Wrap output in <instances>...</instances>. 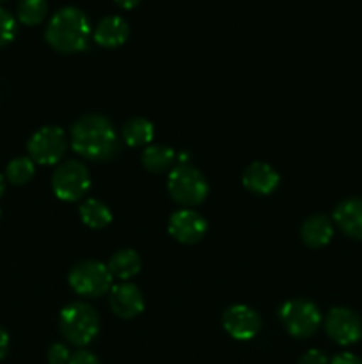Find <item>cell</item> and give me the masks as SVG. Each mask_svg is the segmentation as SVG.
<instances>
[{
  "mask_svg": "<svg viewBox=\"0 0 362 364\" xmlns=\"http://www.w3.org/2000/svg\"><path fill=\"white\" fill-rule=\"evenodd\" d=\"M71 148L82 159L103 162L112 159L119 149V137L110 123L102 114H85L71 127Z\"/></svg>",
  "mask_w": 362,
  "mask_h": 364,
  "instance_id": "6da1fadb",
  "label": "cell"
},
{
  "mask_svg": "<svg viewBox=\"0 0 362 364\" xmlns=\"http://www.w3.org/2000/svg\"><path fill=\"white\" fill-rule=\"evenodd\" d=\"M91 21L87 14L73 6L57 11L48 21L45 39L55 52L77 53L87 48L91 39Z\"/></svg>",
  "mask_w": 362,
  "mask_h": 364,
  "instance_id": "7a4b0ae2",
  "label": "cell"
},
{
  "mask_svg": "<svg viewBox=\"0 0 362 364\" xmlns=\"http://www.w3.org/2000/svg\"><path fill=\"white\" fill-rule=\"evenodd\" d=\"M59 327L67 343L87 347L99 333V316L91 304L71 302L60 311Z\"/></svg>",
  "mask_w": 362,
  "mask_h": 364,
  "instance_id": "3957f363",
  "label": "cell"
},
{
  "mask_svg": "<svg viewBox=\"0 0 362 364\" xmlns=\"http://www.w3.org/2000/svg\"><path fill=\"white\" fill-rule=\"evenodd\" d=\"M167 191L170 198L183 206H197L208 198V181L204 174L190 164H180L170 169L167 178Z\"/></svg>",
  "mask_w": 362,
  "mask_h": 364,
  "instance_id": "277c9868",
  "label": "cell"
},
{
  "mask_svg": "<svg viewBox=\"0 0 362 364\" xmlns=\"http://www.w3.org/2000/svg\"><path fill=\"white\" fill-rule=\"evenodd\" d=\"M52 191L60 201L75 203L91 191V174L80 160H64L57 164L52 174Z\"/></svg>",
  "mask_w": 362,
  "mask_h": 364,
  "instance_id": "5b68a950",
  "label": "cell"
},
{
  "mask_svg": "<svg viewBox=\"0 0 362 364\" xmlns=\"http://www.w3.org/2000/svg\"><path fill=\"white\" fill-rule=\"evenodd\" d=\"M67 281L75 294L82 297L98 299L109 294L114 277L105 263L96 262V259H84L71 269Z\"/></svg>",
  "mask_w": 362,
  "mask_h": 364,
  "instance_id": "8992f818",
  "label": "cell"
},
{
  "mask_svg": "<svg viewBox=\"0 0 362 364\" xmlns=\"http://www.w3.org/2000/svg\"><path fill=\"white\" fill-rule=\"evenodd\" d=\"M280 322L287 334L298 340L312 336L322 326V313L314 302L307 299H291L279 309Z\"/></svg>",
  "mask_w": 362,
  "mask_h": 364,
  "instance_id": "52a82bcc",
  "label": "cell"
},
{
  "mask_svg": "<svg viewBox=\"0 0 362 364\" xmlns=\"http://www.w3.org/2000/svg\"><path fill=\"white\" fill-rule=\"evenodd\" d=\"M67 149L66 132L60 127H43L28 139L27 151L34 164L55 166L64 159Z\"/></svg>",
  "mask_w": 362,
  "mask_h": 364,
  "instance_id": "ba28073f",
  "label": "cell"
},
{
  "mask_svg": "<svg viewBox=\"0 0 362 364\" xmlns=\"http://www.w3.org/2000/svg\"><path fill=\"white\" fill-rule=\"evenodd\" d=\"M327 336L337 345H353L362 340V318L348 308H332L325 316Z\"/></svg>",
  "mask_w": 362,
  "mask_h": 364,
  "instance_id": "9c48e42d",
  "label": "cell"
},
{
  "mask_svg": "<svg viewBox=\"0 0 362 364\" xmlns=\"http://www.w3.org/2000/svg\"><path fill=\"white\" fill-rule=\"evenodd\" d=\"M222 326L231 338L238 341H248L258 336L263 320L256 309L245 304H234L224 311Z\"/></svg>",
  "mask_w": 362,
  "mask_h": 364,
  "instance_id": "30bf717a",
  "label": "cell"
},
{
  "mask_svg": "<svg viewBox=\"0 0 362 364\" xmlns=\"http://www.w3.org/2000/svg\"><path fill=\"white\" fill-rule=\"evenodd\" d=\"M208 231V223L195 210H177L169 219V233L181 244H197Z\"/></svg>",
  "mask_w": 362,
  "mask_h": 364,
  "instance_id": "8fae6325",
  "label": "cell"
},
{
  "mask_svg": "<svg viewBox=\"0 0 362 364\" xmlns=\"http://www.w3.org/2000/svg\"><path fill=\"white\" fill-rule=\"evenodd\" d=\"M109 304L114 315L124 320L135 318V316L144 311V297H142V291L133 283H126V281L114 284L110 288Z\"/></svg>",
  "mask_w": 362,
  "mask_h": 364,
  "instance_id": "7c38bea8",
  "label": "cell"
},
{
  "mask_svg": "<svg viewBox=\"0 0 362 364\" xmlns=\"http://www.w3.org/2000/svg\"><path fill=\"white\" fill-rule=\"evenodd\" d=\"M243 187L248 192L258 196H268L279 187V174L270 164L266 162H252L247 169L243 171Z\"/></svg>",
  "mask_w": 362,
  "mask_h": 364,
  "instance_id": "4fadbf2b",
  "label": "cell"
},
{
  "mask_svg": "<svg viewBox=\"0 0 362 364\" xmlns=\"http://www.w3.org/2000/svg\"><path fill=\"white\" fill-rule=\"evenodd\" d=\"M332 217L346 237L362 240V198H348L341 201Z\"/></svg>",
  "mask_w": 362,
  "mask_h": 364,
  "instance_id": "5bb4252c",
  "label": "cell"
},
{
  "mask_svg": "<svg viewBox=\"0 0 362 364\" xmlns=\"http://www.w3.org/2000/svg\"><path fill=\"white\" fill-rule=\"evenodd\" d=\"M128 36H130V27L121 16H105L92 32L96 45L103 48H117L124 45Z\"/></svg>",
  "mask_w": 362,
  "mask_h": 364,
  "instance_id": "9a60e30c",
  "label": "cell"
},
{
  "mask_svg": "<svg viewBox=\"0 0 362 364\" xmlns=\"http://www.w3.org/2000/svg\"><path fill=\"white\" fill-rule=\"evenodd\" d=\"M300 235L302 240H304V244L307 247H325L334 237V224L327 215L316 213V215H311L309 219H305V223L302 224Z\"/></svg>",
  "mask_w": 362,
  "mask_h": 364,
  "instance_id": "2e32d148",
  "label": "cell"
},
{
  "mask_svg": "<svg viewBox=\"0 0 362 364\" xmlns=\"http://www.w3.org/2000/svg\"><path fill=\"white\" fill-rule=\"evenodd\" d=\"M121 137L130 148L149 146L155 139V127L146 117H131L121 128Z\"/></svg>",
  "mask_w": 362,
  "mask_h": 364,
  "instance_id": "e0dca14e",
  "label": "cell"
},
{
  "mask_svg": "<svg viewBox=\"0 0 362 364\" xmlns=\"http://www.w3.org/2000/svg\"><path fill=\"white\" fill-rule=\"evenodd\" d=\"M112 277H117L121 281H128L131 277L137 276L141 272V256L133 251V249H121V251L114 252L112 258L106 263Z\"/></svg>",
  "mask_w": 362,
  "mask_h": 364,
  "instance_id": "ac0fdd59",
  "label": "cell"
},
{
  "mask_svg": "<svg viewBox=\"0 0 362 364\" xmlns=\"http://www.w3.org/2000/svg\"><path fill=\"white\" fill-rule=\"evenodd\" d=\"M142 166L149 171V173H165L172 167L174 160H176V151L165 144H149L144 149L141 156Z\"/></svg>",
  "mask_w": 362,
  "mask_h": 364,
  "instance_id": "d6986e66",
  "label": "cell"
},
{
  "mask_svg": "<svg viewBox=\"0 0 362 364\" xmlns=\"http://www.w3.org/2000/svg\"><path fill=\"white\" fill-rule=\"evenodd\" d=\"M80 219L91 230H103L112 223V212L103 201L89 198L80 206Z\"/></svg>",
  "mask_w": 362,
  "mask_h": 364,
  "instance_id": "ffe728a7",
  "label": "cell"
},
{
  "mask_svg": "<svg viewBox=\"0 0 362 364\" xmlns=\"http://www.w3.org/2000/svg\"><path fill=\"white\" fill-rule=\"evenodd\" d=\"M48 14V2L46 0H20L18 2L16 16L18 21L27 27L39 25Z\"/></svg>",
  "mask_w": 362,
  "mask_h": 364,
  "instance_id": "44dd1931",
  "label": "cell"
},
{
  "mask_svg": "<svg viewBox=\"0 0 362 364\" xmlns=\"http://www.w3.org/2000/svg\"><path fill=\"white\" fill-rule=\"evenodd\" d=\"M35 164L31 156H18L13 159L6 167V180L13 185H25L34 178Z\"/></svg>",
  "mask_w": 362,
  "mask_h": 364,
  "instance_id": "7402d4cb",
  "label": "cell"
},
{
  "mask_svg": "<svg viewBox=\"0 0 362 364\" xmlns=\"http://www.w3.org/2000/svg\"><path fill=\"white\" fill-rule=\"evenodd\" d=\"M16 31L18 25L13 14L7 9H4V7H0V48L13 41Z\"/></svg>",
  "mask_w": 362,
  "mask_h": 364,
  "instance_id": "603a6c76",
  "label": "cell"
},
{
  "mask_svg": "<svg viewBox=\"0 0 362 364\" xmlns=\"http://www.w3.org/2000/svg\"><path fill=\"white\" fill-rule=\"evenodd\" d=\"M71 359L70 348L64 343H53L48 348V363L50 364H67Z\"/></svg>",
  "mask_w": 362,
  "mask_h": 364,
  "instance_id": "cb8c5ba5",
  "label": "cell"
},
{
  "mask_svg": "<svg viewBox=\"0 0 362 364\" xmlns=\"http://www.w3.org/2000/svg\"><path fill=\"white\" fill-rule=\"evenodd\" d=\"M297 364H330V361L325 352L318 350V348H311L298 359Z\"/></svg>",
  "mask_w": 362,
  "mask_h": 364,
  "instance_id": "d4e9b609",
  "label": "cell"
},
{
  "mask_svg": "<svg viewBox=\"0 0 362 364\" xmlns=\"http://www.w3.org/2000/svg\"><path fill=\"white\" fill-rule=\"evenodd\" d=\"M67 364H99V359L89 350H78L71 354V359Z\"/></svg>",
  "mask_w": 362,
  "mask_h": 364,
  "instance_id": "484cf974",
  "label": "cell"
},
{
  "mask_svg": "<svg viewBox=\"0 0 362 364\" xmlns=\"http://www.w3.org/2000/svg\"><path fill=\"white\" fill-rule=\"evenodd\" d=\"M330 364H362V358L351 354V352H341V354L334 355Z\"/></svg>",
  "mask_w": 362,
  "mask_h": 364,
  "instance_id": "4316f807",
  "label": "cell"
},
{
  "mask_svg": "<svg viewBox=\"0 0 362 364\" xmlns=\"http://www.w3.org/2000/svg\"><path fill=\"white\" fill-rule=\"evenodd\" d=\"M7 350H9V334L4 327H0V361L6 358Z\"/></svg>",
  "mask_w": 362,
  "mask_h": 364,
  "instance_id": "83f0119b",
  "label": "cell"
},
{
  "mask_svg": "<svg viewBox=\"0 0 362 364\" xmlns=\"http://www.w3.org/2000/svg\"><path fill=\"white\" fill-rule=\"evenodd\" d=\"M114 2H116L121 9H133V7H137L142 0H114Z\"/></svg>",
  "mask_w": 362,
  "mask_h": 364,
  "instance_id": "f1b7e54d",
  "label": "cell"
},
{
  "mask_svg": "<svg viewBox=\"0 0 362 364\" xmlns=\"http://www.w3.org/2000/svg\"><path fill=\"white\" fill-rule=\"evenodd\" d=\"M6 183H7L6 176H4V174H0V198H2L4 192H6Z\"/></svg>",
  "mask_w": 362,
  "mask_h": 364,
  "instance_id": "f546056e",
  "label": "cell"
},
{
  "mask_svg": "<svg viewBox=\"0 0 362 364\" xmlns=\"http://www.w3.org/2000/svg\"><path fill=\"white\" fill-rule=\"evenodd\" d=\"M0 2H4V0H0Z\"/></svg>",
  "mask_w": 362,
  "mask_h": 364,
  "instance_id": "4dcf8cb0",
  "label": "cell"
}]
</instances>
